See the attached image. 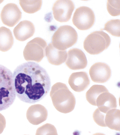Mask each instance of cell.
I'll return each instance as SVG.
<instances>
[{"label":"cell","instance_id":"1","mask_svg":"<svg viewBox=\"0 0 120 135\" xmlns=\"http://www.w3.org/2000/svg\"><path fill=\"white\" fill-rule=\"evenodd\" d=\"M16 95L21 101L33 104L39 101L49 92L51 80L46 70L33 61L18 66L13 74Z\"/></svg>","mask_w":120,"mask_h":135},{"label":"cell","instance_id":"2","mask_svg":"<svg viewBox=\"0 0 120 135\" xmlns=\"http://www.w3.org/2000/svg\"><path fill=\"white\" fill-rule=\"evenodd\" d=\"M50 95L53 106L59 112L66 114L74 109L75 98L65 84L59 82L54 84L51 87Z\"/></svg>","mask_w":120,"mask_h":135},{"label":"cell","instance_id":"3","mask_svg":"<svg viewBox=\"0 0 120 135\" xmlns=\"http://www.w3.org/2000/svg\"><path fill=\"white\" fill-rule=\"evenodd\" d=\"M16 94L13 74L8 68L0 64V111L10 107Z\"/></svg>","mask_w":120,"mask_h":135},{"label":"cell","instance_id":"4","mask_svg":"<svg viewBox=\"0 0 120 135\" xmlns=\"http://www.w3.org/2000/svg\"><path fill=\"white\" fill-rule=\"evenodd\" d=\"M111 41L110 36L102 31H95L88 35L83 43L85 50L90 54H98L107 49Z\"/></svg>","mask_w":120,"mask_h":135},{"label":"cell","instance_id":"5","mask_svg":"<svg viewBox=\"0 0 120 135\" xmlns=\"http://www.w3.org/2000/svg\"><path fill=\"white\" fill-rule=\"evenodd\" d=\"M78 34L76 30L68 25L61 26L54 33L52 38V44L56 48L64 50L77 42Z\"/></svg>","mask_w":120,"mask_h":135},{"label":"cell","instance_id":"6","mask_svg":"<svg viewBox=\"0 0 120 135\" xmlns=\"http://www.w3.org/2000/svg\"><path fill=\"white\" fill-rule=\"evenodd\" d=\"M47 45L43 39L39 37L34 38L27 43L24 49V59L27 61L40 62L45 56V49Z\"/></svg>","mask_w":120,"mask_h":135},{"label":"cell","instance_id":"7","mask_svg":"<svg viewBox=\"0 0 120 135\" xmlns=\"http://www.w3.org/2000/svg\"><path fill=\"white\" fill-rule=\"evenodd\" d=\"M95 15L90 8L86 6L76 9L72 19L73 25L79 29L86 30L90 28L95 21Z\"/></svg>","mask_w":120,"mask_h":135},{"label":"cell","instance_id":"8","mask_svg":"<svg viewBox=\"0 0 120 135\" xmlns=\"http://www.w3.org/2000/svg\"><path fill=\"white\" fill-rule=\"evenodd\" d=\"M74 8V4L71 0H57L52 8L54 18L60 22H67L70 19Z\"/></svg>","mask_w":120,"mask_h":135},{"label":"cell","instance_id":"9","mask_svg":"<svg viewBox=\"0 0 120 135\" xmlns=\"http://www.w3.org/2000/svg\"><path fill=\"white\" fill-rule=\"evenodd\" d=\"M21 14L16 4L10 3L3 7L0 14V17L3 24L8 27H12L20 20Z\"/></svg>","mask_w":120,"mask_h":135},{"label":"cell","instance_id":"10","mask_svg":"<svg viewBox=\"0 0 120 135\" xmlns=\"http://www.w3.org/2000/svg\"><path fill=\"white\" fill-rule=\"evenodd\" d=\"M65 63L70 69L75 70L84 69L87 64L86 55L81 50L73 48L67 52V57Z\"/></svg>","mask_w":120,"mask_h":135},{"label":"cell","instance_id":"11","mask_svg":"<svg viewBox=\"0 0 120 135\" xmlns=\"http://www.w3.org/2000/svg\"><path fill=\"white\" fill-rule=\"evenodd\" d=\"M89 73L93 81L102 83L106 82L110 78L111 71L110 67L106 64L98 62L91 67Z\"/></svg>","mask_w":120,"mask_h":135},{"label":"cell","instance_id":"12","mask_svg":"<svg viewBox=\"0 0 120 135\" xmlns=\"http://www.w3.org/2000/svg\"><path fill=\"white\" fill-rule=\"evenodd\" d=\"M26 116L30 123L37 125L46 120L48 116L47 111L41 105L34 104L28 108L27 111Z\"/></svg>","mask_w":120,"mask_h":135},{"label":"cell","instance_id":"13","mask_svg":"<svg viewBox=\"0 0 120 135\" xmlns=\"http://www.w3.org/2000/svg\"><path fill=\"white\" fill-rule=\"evenodd\" d=\"M68 83L73 90L80 92L88 87L90 81L87 73L81 71L73 73L69 78Z\"/></svg>","mask_w":120,"mask_h":135},{"label":"cell","instance_id":"14","mask_svg":"<svg viewBox=\"0 0 120 135\" xmlns=\"http://www.w3.org/2000/svg\"><path fill=\"white\" fill-rule=\"evenodd\" d=\"M35 31L33 24L27 20L20 22L14 28L13 32L16 39L23 41L32 37Z\"/></svg>","mask_w":120,"mask_h":135},{"label":"cell","instance_id":"15","mask_svg":"<svg viewBox=\"0 0 120 135\" xmlns=\"http://www.w3.org/2000/svg\"><path fill=\"white\" fill-rule=\"evenodd\" d=\"M45 55L49 62L56 66L59 65L65 62L67 58L66 50H60L55 48L51 43L45 49Z\"/></svg>","mask_w":120,"mask_h":135},{"label":"cell","instance_id":"16","mask_svg":"<svg viewBox=\"0 0 120 135\" xmlns=\"http://www.w3.org/2000/svg\"><path fill=\"white\" fill-rule=\"evenodd\" d=\"M95 106H97L100 110L107 112L112 109L116 108V99L113 94L107 90L101 93L99 95L96 99Z\"/></svg>","mask_w":120,"mask_h":135},{"label":"cell","instance_id":"17","mask_svg":"<svg viewBox=\"0 0 120 135\" xmlns=\"http://www.w3.org/2000/svg\"><path fill=\"white\" fill-rule=\"evenodd\" d=\"M106 127L117 131H120V110L114 108L109 110L105 118Z\"/></svg>","mask_w":120,"mask_h":135},{"label":"cell","instance_id":"18","mask_svg":"<svg viewBox=\"0 0 120 135\" xmlns=\"http://www.w3.org/2000/svg\"><path fill=\"white\" fill-rule=\"evenodd\" d=\"M13 39L10 30L4 27H0V51L5 52L12 47Z\"/></svg>","mask_w":120,"mask_h":135},{"label":"cell","instance_id":"19","mask_svg":"<svg viewBox=\"0 0 120 135\" xmlns=\"http://www.w3.org/2000/svg\"><path fill=\"white\" fill-rule=\"evenodd\" d=\"M107 90V88L103 85H93L86 92V99L90 104L95 106L96 99L99 95L101 93Z\"/></svg>","mask_w":120,"mask_h":135},{"label":"cell","instance_id":"20","mask_svg":"<svg viewBox=\"0 0 120 135\" xmlns=\"http://www.w3.org/2000/svg\"><path fill=\"white\" fill-rule=\"evenodd\" d=\"M19 1L23 10L28 14L33 13L39 10L42 4L41 0H20Z\"/></svg>","mask_w":120,"mask_h":135},{"label":"cell","instance_id":"21","mask_svg":"<svg viewBox=\"0 0 120 135\" xmlns=\"http://www.w3.org/2000/svg\"><path fill=\"white\" fill-rule=\"evenodd\" d=\"M105 30L113 36H120V20L119 19H113L105 24L104 27L101 30Z\"/></svg>","mask_w":120,"mask_h":135},{"label":"cell","instance_id":"22","mask_svg":"<svg viewBox=\"0 0 120 135\" xmlns=\"http://www.w3.org/2000/svg\"><path fill=\"white\" fill-rule=\"evenodd\" d=\"M107 6L108 12L111 16H116L120 15V0H108Z\"/></svg>","mask_w":120,"mask_h":135},{"label":"cell","instance_id":"23","mask_svg":"<svg viewBox=\"0 0 120 135\" xmlns=\"http://www.w3.org/2000/svg\"><path fill=\"white\" fill-rule=\"evenodd\" d=\"M35 135H57L56 128L53 125L47 123L38 128Z\"/></svg>","mask_w":120,"mask_h":135},{"label":"cell","instance_id":"24","mask_svg":"<svg viewBox=\"0 0 120 135\" xmlns=\"http://www.w3.org/2000/svg\"><path fill=\"white\" fill-rule=\"evenodd\" d=\"M107 112L100 110L98 108L94 111L93 117L95 122L102 127H107L105 122V118Z\"/></svg>","mask_w":120,"mask_h":135},{"label":"cell","instance_id":"25","mask_svg":"<svg viewBox=\"0 0 120 135\" xmlns=\"http://www.w3.org/2000/svg\"><path fill=\"white\" fill-rule=\"evenodd\" d=\"M6 122L4 116L0 113V134L3 131L6 126Z\"/></svg>","mask_w":120,"mask_h":135},{"label":"cell","instance_id":"26","mask_svg":"<svg viewBox=\"0 0 120 135\" xmlns=\"http://www.w3.org/2000/svg\"><path fill=\"white\" fill-rule=\"evenodd\" d=\"M3 1V0H0V4Z\"/></svg>","mask_w":120,"mask_h":135}]
</instances>
